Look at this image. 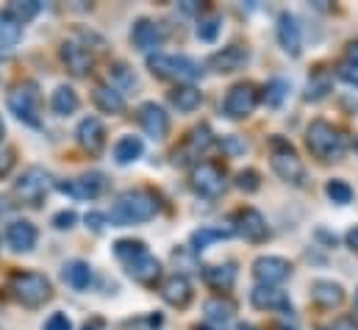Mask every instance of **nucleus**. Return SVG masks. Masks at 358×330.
Wrapping results in <instances>:
<instances>
[{
  "mask_svg": "<svg viewBox=\"0 0 358 330\" xmlns=\"http://www.w3.org/2000/svg\"><path fill=\"white\" fill-rule=\"evenodd\" d=\"M64 280H67V286H73L76 292H84V289H90L92 283V266L87 261H70L67 266H64Z\"/></svg>",
  "mask_w": 358,
  "mask_h": 330,
  "instance_id": "obj_32",
  "label": "nucleus"
},
{
  "mask_svg": "<svg viewBox=\"0 0 358 330\" xmlns=\"http://www.w3.org/2000/svg\"><path fill=\"white\" fill-rule=\"evenodd\" d=\"M39 11H42V3H39V0H14V3L8 6V14H11L20 25L31 22Z\"/></svg>",
  "mask_w": 358,
  "mask_h": 330,
  "instance_id": "obj_34",
  "label": "nucleus"
},
{
  "mask_svg": "<svg viewBox=\"0 0 358 330\" xmlns=\"http://www.w3.org/2000/svg\"><path fill=\"white\" fill-rule=\"evenodd\" d=\"M36 239H39L36 225L28 222V220H14L6 228V242L11 245L14 252H31V250L36 248Z\"/></svg>",
  "mask_w": 358,
  "mask_h": 330,
  "instance_id": "obj_20",
  "label": "nucleus"
},
{
  "mask_svg": "<svg viewBox=\"0 0 358 330\" xmlns=\"http://www.w3.org/2000/svg\"><path fill=\"white\" fill-rule=\"evenodd\" d=\"M306 145L320 162H339L345 156V136L325 120H314L306 128Z\"/></svg>",
  "mask_w": 358,
  "mask_h": 330,
  "instance_id": "obj_2",
  "label": "nucleus"
},
{
  "mask_svg": "<svg viewBox=\"0 0 358 330\" xmlns=\"http://www.w3.org/2000/svg\"><path fill=\"white\" fill-rule=\"evenodd\" d=\"M286 92H289V83L283 81V78H275V81H269L267 89H264V103H267V106H272V108H278V106L283 103Z\"/></svg>",
  "mask_w": 358,
  "mask_h": 330,
  "instance_id": "obj_40",
  "label": "nucleus"
},
{
  "mask_svg": "<svg viewBox=\"0 0 358 330\" xmlns=\"http://www.w3.org/2000/svg\"><path fill=\"white\" fill-rule=\"evenodd\" d=\"M36 103H39V97H36V92H34L31 83L17 86V89L8 94V108H11V114H14L17 120H22L25 125H31V128H39V125H42Z\"/></svg>",
  "mask_w": 358,
  "mask_h": 330,
  "instance_id": "obj_9",
  "label": "nucleus"
},
{
  "mask_svg": "<svg viewBox=\"0 0 358 330\" xmlns=\"http://www.w3.org/2000/svg\"><path fill=\"white\" fill-rule=\"evenodd\" d=\"M50 189V175L42 166H28L17 180H14V194L25 200L28 206H39V200Z\"/></svg>",
  "mask_w": 358,
  "mask_h": 330,
  "instance_id": "obj_7",
  "label": "nucleus"
},
{
  "mask_svg": "<svg viewBox=\"0 0 358 330\" xmlns=\"http://www.w3.org/2000/svg\"><path fill=\"white\" fill-rule=\"evenodd\" d=\"M239 330H259V328H256V325H250V322H242V325H239Z\"/></svg>",
  "mask_w": 358,
  "mask_h": 330,
  "instance_id": "obj_50",
  "label": "nucleus"
},
{
  "mask_svg": "<svg viewBox=\"0 0 358 330\" xmlns=\"http://www.w3.org/2000/svg\"><path fill=\"white\" fill-rule=\"evenodd\" d=\"M203 280L217 289V292H228L236 283V266L234 264H214V266H203Z\"/></svg>",
  "mask_w": 358,
  "mask_h": 330,
  "instance_id": "obj_25",
  "label": "nucleus"
},
{
  "mask_svg": "<svg viewBox=\"0 0 358 330\" xmlns=\"http://www.w3.org/2000/svg\"><path fill=\"white\" fill-rule=\"evenodd\" d=\"M356 148H358V142H356Z\"/></svg>",
  "mask_w": 358,
  "mask_h": 330,
  "instance_id": "obj_56",
  "label": "nucleus"
},
{
  "mask_svg": "<svg viewBox=\"0 0 358 330\" xmlns=\"http://www.w3.org/2000/svg\"><path fill=\"white\" fill-rule=\"evenodd\" d=\"M148 70H150L156 78L178 81V83L194 81V78L203 73L194 59H189V56H170V53H150V56H148Z\"/></svg>",
  "mask_w": 358,
  "mask_h": 330,
  "instance_id": "obj_4",
  "label": "nucleus"
},
{
  "mask_svg": "<svg viewBox=\"0 0 358 330\" xmlns=\"http://www.w3.org/2000/svg\"><path fill=\"white\" fill-rule=\"evenodd\" d=\"M250 53L242 48V45H228L222 50H217L214 56H208V70L220 73V76H228V73H236L248 64Z\"/></svg>",
  "mask_w": 358,
  "mask_h": 330,
  "instance_id": "obj_17",
  "label": "nucleus"
},
{
  "mask_svg": "<svg viewBox=\"0 0 358 330\" xmlns=\"http://www.w3.org/2000/svg\"><path fill=\"white\" fill-rule=\"evenodd\" d=\"M128 275H131L136 283H142V286H153V283L162 278V264H159L156 255L145 252V255L128 261Z\"/></svg>",
  "mask_w": 358,
  "mask_h": 330,
  "instance_id": "obj_22",
  "label": "nucleus"
},
{
  "mask_svg": "<svg viewBox=\"0 0 358 330\" xmlns=\"http://www.w3.org/2000/svg\"><path fill=\"white\" fill-rule=\"evenodd\" d=\"M145 153V145H142V139L139 136H122V139H117V145H114V162L120 166L125 164H134L139 156Z\"/></svg>",
  "mask_w": 358,
  "mask_h": 330,
  "instance_id": "obj_30",
  "label": "nucleus"
},
{
  "mask_svg": "<svg viewBox=\"0 0 358 330\" xmlns=\"http://www.w3.org/2000/svg\"><path fill=\"white\" fill-rule=\"evenodd\" d=\"M108 73H111V86L122 94V89H134L136 86V76H134V70L128 67V64H122V62H117V64H111L108 67Z\"/></svg>",
  "mask_w": 358,
  "mask_h": 330,
  "instance_id": "obj_36",
  "label": "nucleus"
},
{
  "mask_svg": "<svg viewBox=\"0 0 358 330\" xmlns=\"http://www.w3.org/2000/svg\"><path fill=\"white\" fill-rule=\"evenodd\" d=\"M92 97H94V106L100 111H106V114H122L125 111V97L114 86L100 83V86H94V94Z\"/></svg>",
  "mask_w": 358,
  "mask_h": 330,
  "instance_id": "obj_28",
  "label": "nucleus"
},
{
  "mask_svg": "<svg viewBox=\"0 0 358 330\" xmlns=\"http://www.w3.org/2000/svg\"><path fill=\"white\" fill-rule=\"evenodd\" d=\"M236 231H239L248 242H253V245L267 242V236H269L267 220H264V214L256 211V208H239V211H236Z\"/></svg>",
  "mask_w": 358,
  "mask_h": 330,
  "instance_id": "obj_13",
  "label": "nucleus"
},
{
  "mask_svg": "<svg viewBox=\"0 0 358 330\" xmlns=\"http://www.w3.org/2000/svg\"><path fill=\"white\" fill-rule=\"evenodd\" d=\"M211 145H214V134H211L208 125L192 128L189 136H186V142H183V148H180V153H176V164H186V162L197 159V156L206 153Z\"/></svg>",
  "mask_w": 358,
  "mask_h": 330,
  "instance_id": "obj_18",
  "label": "nucleus"
},
{
  "mask_svg": "<svg viewBox=\"0 0 358 330\" xmlns=\"http://www.w3.org/2000/svg\"><path fill=\"white\" fill-rule=\"evenodd\" d=\"M76 136H78V145H81L87 153H92V156H97V153L106 148V128H103V122H100L97 117L81 120Z\"/></svg>",
  "mask_w": 358,
  "mask_h": 330,
  "instance_id": "obj_21",
  "label": "nucleus"
},
{
  "mask_svg": "<svg viewBox=\"0 0 358 330\" xmlns=\"http://www.w3.org/2000/svg\"><path fill=\"white\" fill-rule=\"evenodd\" d=\"M3 134H6V125H3V120H0V142H3Z\"/></svg>",
  "mask_w": 358,
  "mask_h": 330,
  "instance_id": "obj_53",
  "label": "nucleus"
},
{
  "mask_svg": "<svg viewBox=\"0 0 358 330\" xmlns=\"http://www.w3.org/2000/svg\"><path fill=\"white\" fill-rule=\"evenodd\" d=\"M236 231L234 228H222V225H203L200 231H194L192 234V250L194 252H200V250H206V248H211L214 242H222V239H231Z\"/></svg>",
  "mask_w": 358,
  "mask_h": 330,
  "instance_id": "obj_27",
  "label": "nucleus"
},
{
  "mask_svg": "<svg viewBox=\"0 0 358 330\" xmlns=\"http://www.w3.org/2000/svg\"><path fill=\"white\" fill-rule=\"evenodd\" d=\"M289 275H292V261L280 255H259L253 261V278L259 280V286H278Z\"/></svg>",
  "mask_w": 358,
  "mask_h": 330,
  "instance_id": "obj_10",
  "label": "nucleus"
},
{
  "mask_svg": "<svg viewBox=\"0 0 358 330\" xmlns=\"http://www.w3.org/2000/svg\"><path fill=\"white\" fill-rule=\"evenodd\" d=\"M103 186H106V180H103L100 172H87V175H81L76 180H62L59 192H64V194H70L76 200H94V197H100Z\"/></svg>",
  "mask_w": 358,
  "mask_h": 330,
  "instance_id": "obj_15",
  "label": "nucleus"
},
{
  "mask_svg": "<svg viewBox=\"0 0 358 330\" xmlns=\"http://www.w3.org/2000/svg\"><path fill=\"white\" fill-rule=\"evenodd\" d=\"M192 330H208V328H203V325H194Z\"/></svg>",
  "mask_w": 358,
  "mask_h": 330,
  "instance_id": "obj_54",
  "label": "nucleus"
},
{
  "mask_svg": "<svg viewBox=\"0 0 358 330\" xmlns=\"http://www.w3.org/2000/svg\"><path fill=\"white\" fill-rule=\"evenodd\" d=\"M62 62L67 64V70L76 76V78H84V76H90L92 67H94V56H92L90 50L81 45V42H73V39H67V42H62Z\"/></svg>",
  "mask_w": 358,
  "mask_h": 330,
  "instance_id": "obj_14",
  "label": "nucleus"
},
{
  "mask_svg": "<svg viewBox=\"0 0 358 330\" xmlns=\"http://www.w3.org/2000/svg\"><path fill=\"white\" fill-rule=\"evenodd\" d=\"M189 183L200 197H220L225 192V172L211 162H203L192 169Z\"/></svg>",
  "mask_w": 358,
  "mask_h": 330,
  "instance_id": "obj_8",
  "label": "nucleus"
},
{
  "mask_svg": "<svg viewBox=\"0 0 358 330\" xmlns=\"http://www.w3.org/2000/svg\"><path fill=\"white\" fill-rule=\"evenodd\" d=\"M353 314H356L353 320H356V322H358V292H356V300H353Z\"/></svg>",
  "mask_w": 358,
  "mask_h": 330,
  "instance_id": "obj_51",
  "label": "nucleus"
},
{
  "mask_svg": "<svg viewBox=\"0 0 358 330\" xmlns=\"http://www.w3.org/2000/svg\"><path fill=\"white\" fill-rule=\"evenodd\" d=\"M162 297H164V303H170V306H176V308H183V306H189V300H192V283H189V278L186 275H170L164 283H162Z\"/></svg>",
  "mask_w": 358,
  "mask_h": 330,
  "instance_id": "obj_24",
  "label": "nucleus"
},
{
  "mask_svg": "<svg viewBox=\"0 0 358 330\" xmlns=\"http://www.w3.org/2000/svg\"><path fill=\"white\" fill-rule=\"evenodd\" d=\"M183 11H197V3H194V0H186V3H183Z\"/></svg>",
  "mask_w": 358,
  "mask_h": 330,
  "instance_id": "obj_49",
  "label": "nucleus"
},
{
  "mask_svg": "<svg viewBox=\"0 0 358 330\" xmlns=\"http://www.w3.org/2000/svg\"><path fill=\"white\" fill-rule=\"evenodd\" d=\"M331 330H358V322L353 320V317H342V320L334 322V328Z\"/></svg>",
  "mask_w": 358,
  "mask_h": 330,
  "instance_id": "obj_46",
  "label": "nucleus"
},
{
  "mask_svg": "<svg viewBox=\"0 0 358 330\" xmlns=\"http://www.w3.org/2000/svg\"><path fill=\"white\" fill-rule=\"evenodd\" d=\"M203 311H206V317H208L211 322L228 325V322L234 320V314H236V306H234L228 297H211V300H206Z\"/></svg>",
  "mask_w": 358,
  "mask_h": 330,
  "instance_id": "obj_31",
  "label": "nucleus"
},
{
  "mask_svg": "<svg viewBox=\"0 0 358 330\" xmlns=\"http://www.w3.org/2000/svg\"><path fill=\"white\" fill-rule=\"evenodd\" d=\"M250 303H253V308H259V311H283V314H292L289 294L280 292L278 286H256V289L250 292Z\"/></svg>",
  "mask_w": 358,
  "mask_h": 330,
  "instance_id": "obj_19",
  "label": "nucleus"
},
{
  "mask_svg": "<svg viewBox=\"0 0 358 330\" xmlns=\"http://www.w3.org/2000/svg\"><path fill=\"white\" fill-rule=\"evenodd\" d=\"M345 62H350V64H356L358 67V42H350V45H348V56H345Z\"/></svg>",
  "mask_w": 358,
  "mask_h": 330,
  "instance_id": "obj_48",
  "label": "nucleus"
},
{
  "mask_svg": "<svg viewBox=\"0 0 358 330\" xmlns=\"http://www.w3.org/2000/svg\"><path fill=\"white\" fill-rule=\"evenodd\" d=\"M269 164L280 180H286L292 186H306V166L300 162V156L294 153L292 142H286L283 136L269 139Z\"/></svg>",
  "mask_w": 358,
  "mask_h": 330,
  "instance_id": "obj_3",
  "label": "nucleus"
},
{
  "mask_svg": "<svg viewBox=\"0 0 358 330\" xmlns=\"http://www.w3.org/2000/svg\"><path fill=\"white\" fill-rule=\"evenodd\" d=\"M328 92H331V78H328V76H317V78H311V81H308V92H306V100L317 103V100L328 97Z\"/></svg>",
  "mask_w": 358,
  "mask_h": 330,
  "instance_id": "obj_41",
  "label": "nucleus"
},
{
  "mask_svg": "<svg viewBox=\"0 0 358 330\" xmlns=\"http://www.w3.org/2000/svg\"><path fill=\"white\" fill-rule=\"evenodd\" d=\"M76 222H78L76 211H59V214L53 217V225H56L59 231H70V228H73Z\"/></svg>",
  "mask_w": 358,
  "mask_h": 330,
  "instance_id": "obj_42",
  "label": "nucleus"
},
{
  "mask_svg": "<svg viewBox=\"0 0 358 330\" xmlns=\"http://www.w3.org/2000/svg\"><path fill=\"white\" fill-rule=\"evenodd\" d=\"M139 125H142V131H145L150 139L162 142V139H167V134H170V114H167L159 103L148 100V103L139 106Z\"/></svg>",
  "mask_w": 358,
  "mask_h": 330,
  "instance_id": "obj_11",
  "label": "nucleus"
},
{
  "mask_svg": "<svg viewBox=\"0 0 358 330\" xmlns=\"http://www.w3.org/2000/svg\"><path fill=\"white\" fill-rule=\"evenodd\" d=\"M339 78L345 83H350V86H358V67L350 64V62H342L339 64Z\"/></svg>",
  "mask_w": 358,
  "mask_h": 330,
  "instance_id": "obj_44",
  "label": "nucleus"
},
{
  "mask_svg": "<svg viewBox=\"0 0 358 330\" xmlns=\"http://www.w3.org/2000/svg\"><path fill=\"white\" fill-rule=\"evenodd\" d=\"M220 28H222V20L217 14H208V17H200L197 22V39L203 42H214L220 36Z\"/></svg>",
  "mask_w": 358,
  "mask_h": 330,
  "instance_id": "obj_38",
  "label": "nucleus"
},
{
  "mask_svg": "<svg viewBox=\"0 0 358 330\" xmlns=\"http://www.w3.org/2000/svg\"><path fill=\"white\" fill-rule=\"evenodd\" d=\"M106 222H108L106 214H97V211H90V214H87V225H90L92 231H97V234L106 228Z\"/></svg>",
  "mask_w": 358,
  "mask_h": 330,
  "instance_id": "obj_45",
  "label": "nucleus"
},
{
  "mask_svg": "<svg viewBox=\"0 0 358 330\" xmlns=\"http://www.w3.org/2000/svg\"><path fill=\"white\" fill-rule=\"evenodd\" d=\"M3 200H6V197H0V203H3ZM8 208H11V206H0V214H6Z\"/></svg>",
  "mask_w": 358,
  "mask_h": 330,
  "instance_id": "obj_52",
  "label": "nucleus"
},
{
  "mask_svg": "<svg viewBox=\"0 0 358 330\" xmlns=\"http://www.w3.org/2000/svg\"><path fill=\"white\" fill-rule=\"evenodd\" d=\"M20 39H22V25H20L8 11H3V14H0V50L17 48Z\"/></svg>",
  "mask_w": 358,
  "mask_h": 330,
  "instance_id": "obj_33",
  "label": "nucleus"
},
{
  "mask_svg": "<svg viewBox=\"0 0 358 330\" xmlns=\"http://www.w3.org/2000/svg\"><path fill=\"white\" fill-rule=\"evenodd\" d=\"M275 31H278V45L283 48V53L292 56V59H297L303 53V31L297 25V17L289 14V11H280Z\"/></svg>",
  "mask_w": 358,
  "mask_h": 330,
  "instance_id": "obj_12",
  "label": "nucleus"
},
{
  "mask_svg": "<svg viewBox=\"0 0 358 330\" xmlns=\"http://www.w3.org/2000/svg\"><path fill=\"white\" fill-rule=\"evenodd\" d=\"M278 330H294V328H289V325H280Z\"/></svg>",
  "mask_w": 358,
  "mask_h": 330,
  "instance_id": "obj_55",
  "label": "nucleus"
},
{
  "mask_svg": "<svg viewBox=\"0 0 358 330\" xmlns=\"http://www.w3.org/2000/svg\"><path fill=\"white\" fill-rule=\"evenodd\" d=\"M159 211V200L156 194L145 192V189H128L117 197V203L111 206V214H108V222L114 228H128V225H139V222H148L153 220Z\"/></svg>",
  "mask_w": 358,
  "mask_h": 330,
  "instance_id": "obj_1",
  "label": "nucleus"
},
{
  "mask_svg": "<svg viewBox=\"0 0 358 330\" xmlns=\"http://www.w3.org/2000/svg\"><path fill=\"white\" fill-rule=\"evenodd\" d=\"M311 300L320 308L331 311V308H339L345 303V289H342V283H334V280H314L311 283Z\"/></svg>",
  "mask_w": 358,
  "mask_h": 330,
  "instance_id": "obj_23",
  "label": "nucleus"
},
{
  "mask_svg": "<svg viewBox=\"0 0 358 330\" xmlns=\"http://www.w3.org/2000/svg\"><path fill=\"white\" fill-rule=\"evenodd\" d=\"M114 252H117V258L120 261H134V258H139V255H145L148 252V248H145V242H134V239H120L117 245H114Z\"/></svg>",
  "mask_w": 358,
  "mask_h": 330,
  "instance_id": "obj_37",
  "label": "nucleus"
},
{
  "mask_svg": "<svg viewBox=\"0 0 358 330\" xmlns=\"http://www.w3.org/2000/svg\"><path fill=\"white\" fill-rule=\"evenodd\" d=\"M234 183H236V189H239V192L253 194V192H259V189H262V175H259L256 169H250V166H248V169H239V172H236V180H234Z\"/></svg>",
  "mask_w": 358,
  "mask_h": 330,
  "instance_id": "obj_39",
  "label": "nucleus"
},
{
  "mask_svg": "<svg viewBox=\"0 0 358 330\" xmlns=\"http://www.w3.org/2000/svg\"><path fill=\"white\" fill-rule=\"evenodd\" d=\"M345 245H348V248L358 255V225H356V228H350V231L345 234Z\"/></svg>",
  "mask_w": 358,
  "mask_h": 330,
  "instance_id": "obj_47",
  "label": "nucleus"
},
{
  "mask_svg": "<svg viewBox=\"0 0 358 330\" xmlns=\"http://www.w3.org/2000/svg\"><path fill=\"white\" fill-rule=\"evenodd\" d=\"M131 42H134V48H136V50H142V53H148V56H150L156 48H162L164 34H162V28H159L153 20L139 17V20L134 22V28H131Z\"/></svg>",
  "mask_w": 358,
  "mask_h": 330,
  "instance_id": "obj_16",
  "label": "nucleus"
},
{
  "mask_svg": "<svg viewBox=\"0 0 358 330\" xmlns=\"http://www.w3.org/2000/svg\"><path fill=\"white\" fill-rule=\"evenodd\" d=\"M325 194H328V200L336 203V206L353 203V186H350L348 180H339V178H334V180L325 183Z\"/></svg>",
  "mask_w": 358,
  "mask_h": 330,
  "instance_id": "obj_35",
  "label": "nucleus"
},
{
  "mask_svg": "<svg viewBox=\"0 0 358 330\" xmlns=\"http://www.w3.org/2000/svg\"><path fill=\"white\" fill-rule=\"evenodd\" d=\"M78 106H81V100H78V92H76L73 86H67V83L56 86V92H53V97H50V108H53V114H59V117H70V114L78 111Z\"/></svg>",
  "mask_w": 358,
  "mask_h": 330,
  "instance_id": "obj_26",
  "label": "nucleus"
},
{
  "mask_svg": "<svg viewBox=\"0 0 358 330\" xmlns=\"http://www.w3.org/2000/svg\"><path fill=\"white\" fill-rule=\"evenodd\" d=\"M45 330H73V320L67 314H53L48 322H45Z\"/></svg>",
  "mask_w": 358,
  "mask_h": 330,
  "instance_id": "obj_43",
  "label": "nucleus"
},
{
  "mask_svg": "<svg viewBox=\"0 0 358 330\" xmlns=\"http://www.w3.org/2000/svg\"><path fill=\"white\" fill-rule=\"evenodd\" d=\"M259 106V89L256 83L250 81H242V83H234L222 100V114L228 120H245L256 111Z\"/></svg>",
  "mask_w": 358,
  "mask_h": 330,
  "instance_id": "obj_6",
  "label": "nucleus"
},
{
  "mask_svg": "<svg viewBox=\"0 0 358 330\" xmlns=\"http://www.w3.org/2000/svg\"><path fill=\"white\" fill-rule=\"evenodd\" d=\"M170 100H173V106L178 108L180 114H192V111L200 106L203 94H200V89L192 86V83H178V86L170 92Z\"/></svg>",
  "mask_w": 358,
  "mask_h": 330,
  "instance_id": "obj_29",
  "label": "nucleus"
},
{
  "mask_svg": "<svg viewBox=\"0 0 358 330\" xmlns=\"http://www.w3.org/2000/svg\"><path fill=\"white\" fill-rule=\"evenodd\" d=\"M11 292H14V297L25 308H39V306H45L53 297L50 280L45 275H39V272H20V275H14Z\"/></svg>",
  "mask_w": 358,
  "mask_h": 330,
  "instance_id": "obj_5",
  "label": "nucleus"
}]
</instances>
